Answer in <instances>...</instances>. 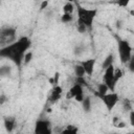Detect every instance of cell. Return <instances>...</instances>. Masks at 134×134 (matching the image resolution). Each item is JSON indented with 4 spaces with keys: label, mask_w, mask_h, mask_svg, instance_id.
Returning <instances> with one entry per match:
<instances>
[{
    "label": "cell",
    "mask_w": 134,
    "mask_h": 134,
    "mask_svg": "<svg viewBox=\"0 0 134 134\" xmlns=\"http://www.w3.org/2000/svg\"><path fill=\"white\" fill-rule=\"evenodd\" d=\"M30 46V40L26 37H23L19 39L17 42L10 44L9 46L3 48L0 50V55L8 57L12 60H14L18 65H20L21 62H23V57L27 49Z\"/></svg>",
    "instance_id": "obj_1"
},
{
    "label": "cell",
    "mask_w": 134,
    "mask_h": 134,
    "mask_svg": "<svg viewBox=\"0 0 134 134\" xmlns=\"http://www.w3.org/2000/svg\"><path fill=\"white\" fill-rule=\"evenodd\" d=\"M76 13H77V25H83L86 28H89L92 26L93 20L97 14V9L85 8L76 4Z\"/></svg>",
    "instance_id": "obj_2"
},
{
    "label": "cell",
    "mask_w": 134,
    "mask_h": 134,
    "mask_svg": "<svg viewBox=\"0 0 134 134\" xmlns=\"http://www.w3.org/2000/svg\"><path fill=\"white\" fill-rule=\"evenodd\" d=\"M118 54L120 62L126 64L132 59V47L130 43L126 40H121L118 42Z\"/></svg>",
    "instance_id": "obj_3"
},
{
    "label": "cell",
    "mask_w": 134,
    "mask_h": 134,
    "mask_svg": "<svg viewBox=\"0 0 134 134\" xmlns=\"http://www.w3.org/2000/svg\"><path fill=\"white\" fill-rule=\"evenodd\" d=\"M104 84L108 87L110 92H114L115 86H116V82L114 80V66H109L108 68L105 69L104 72Z\"/></svg>",
    "instance_id": "obj_4"
},
{
    "label": "cell",
    "mask_w": 134,
    "mask_h": 134,
    "mask_svg": "<svg viewBox=\"0 0 134 134\" xmlns=\"http://www.w3.org/2000/svg\"><path fill=\"white\" fill-rule=\"evenodd\" d=\"M100 98L104 102V104H105V106L107 107L108 110H112L117 105V103L119 100V96L115 92H108L106 95H104Z\"/></svg>",
    "instance_id": "obj_5"
},
{
    "label": "cell",
    "mask_w": 134,
    "mask_h": 134,
    "mask_svg": "<svg viewBox=\"0 0 134 134\" xmlns=\"http://www.w3.org/2000/svg\"><path fill=\"white\" fill-rule=\"evenodd\" d=\"M35 134H51L50 124L47 120H39L35 126Z\"/></svg>",
    "instance_id": "obj_6"
},
{
    "label": "cell",
    "mask_w": 134,
    "mask_h": 134,
    "mask_svg": "<svg viewBox=\"0 0 134 134\" xmlns=\"http://www.w3.org/2000/svg\"><path fill=\"white\" fill-rule=\"evenodd\" d=\"M69 97H73L76 102H82L85 97L83 92V87L80 86L79 84H74L69 90Z\"/></svg>",
    "instance_id": "obj_7"
},
{
    "label": "cell",
    "mask_w": 134,
    "mask_h": 134,
    "mask_svg": "<svg viewBox=\"0 0 134 134\" xmlns=\"http://www.w3.org/2000/svg\"><path fill=\"white\" fill-rule=\"evenodd\" d=\"M95 64H96V60L95 59H87L85 61H83L81 63V65L83 66L85 73L87 75H92L94 72V68H95Z\"/></svg>",
    "instance_id": "obj_8"
},
{
    "label": "cell",
    "mask_w": 134,
    "mask_h": 134,
    "mask_svg": "<svg viewBox=\"0 0 134 134\" xmlns=\"http://www.w3.org/2000/svg\"><path fill=\"white\" fill-rule=\"evenodd\" d=\"M62 93H63V88H62L61 86H59V85L53 86V88H52V89H51V91H50L49 100H50V102H52V103H54V102L59 100V99L61 98Z\"/></svg>",
    "instance_id": "obj_9"
},
{
    "label": "cell",
    "mask_w": 134,
    "mask_h": 134,
    "mask_svg": "<svg viewBox=\"0 0 134 134\" xmlns=\"http://www.w3.org/2000/svg\"><path fill=\"white\" fill-rule=\"evenodd\" d=\"M15 125H16V119L14 117L5 118V120H4V127H5V130L7 132H12L15 129Z\"/></svg>",
    "instance_id": "obj_10"
},
{
    "label": "cell",
    "mask_w": 134,
    "mask_h": 134,
    "mask_svg": "<svg viewBox=\"0 0 134 134\" xmlns=\"http://www.w3.org/2000/svg\"><path fill=\"white\" fill-rule=\"evenodd\" d=\"M113 62H114V55H113L112 53H110V54H108V55L106 57V59L104 60L103 65H102V68H103V69H106V68H108L109 66H112V65H113Z\"/></svg>",
    "instance_id": "obj_11"
},
{
    "label": "cell",
    "mask_w": 134,
    "mask_h": 134,
    "mask_svg": "<svg viewBox=\"0 0 134 134\" xmlns=\"http://www.w3.org/2000/svg\"><path fill=\"white\" fill-rule=\"evenodd\" d=\"M73 70H74V74H75L76 77H84V76L86 75L85 70H84V68H83V66H82L81 64H76V65H74Z\"/></svg>",
    "instance_id": "obj_12"
},
{
    "label": "cell",
    "mask_w": 134,
    "mask_h": 134,
    "mask_svg": "<svg viewBox=\"0 0 134 134\" xmlns=\"http://www.w3.org/2000/svg\"><path fill=\"white\" fill-rule=\"evenodd\" d=\"M97 95L99 96V97H103L104 95H106L108 92H110L109 91V89H108V87L104 84V83H102V84H99L98 85V87H97Z\"/></svg>",
    "instance_id": "obj_13"
},
{
    "label": "cell",
    "mask_w": 134,
    "mask_h": 134,
    "mask_svg": "<svg viewBox=\"0 0 134 134\" xmlns=\"http://www.w3.org/2000/svg\"><path fill=\"white\" fill-rule=\"evenodd\" d=\"M74 4L72 2H67L63 6V14H72L74 10Z\"/></svg>",
    "instance_id": "obj_14"
},
{
    "label": "cell",
    "mask_w": 134,
    "mask_h": 134,
    "mask_svg": "<svg viewBox=\"0 0 134 134\" xmlns=\"http://www.w3.org/2000/svg\"><path fill=\"white\" fill-rule=\"evenodd\" d=\"M77 133L79 130L75 126H68L61 132V134H77Z\"/></svg>",
    "instance_id": "obj_15"
},
{
    "label": "cell",
    "mask_w": 134,
    "mask_h": 134,
    "mask_svg": "<svg viewBox=\"0 0 134 134\" xmlns=\"http://www.w3.org/2000/svg\"><path fill=\"white\" fill-rule=\"evenodd\" d=\"M82 105H83V109L86 112H89L91 109V100L89 97H84V99L82 100Z\"/></svg>",
    "instance_id": "obj_16"
},
{
    "label": "cell",
    "mask_w": 134,
    "mask_h": 134,
    "mask_svg": "<svg viewBox=\"0 0 134 134\" xmlns=\"http://www.w3.org/2000/svg\"><path fill=\"white\" fill-rule=\"evenodd\" d=\"M73 20V16L72 14H63L62 17H61V21L63 23H69Z\"/></svg>",
    "instance_id": "obj_17"
},
{
    "label": "cell",
    "mask_w": 134,
    "mask_h": 134,
    "mask_svg": "<svg viewBox=\"0 0 134 134\" xmlns=\"http://www.w3.org/2000/svg\"><path fill=\"white\" fill-rule=\"evenodd\" d=\"M32 59V52L31 51H26L24 57H23V63L24 64H28Z\"/></svg>",
    "instance_id": "obj_18"
},
{
    "label": "cell",
    "mask_w": 134,
    "mask_h": 134,
    "mask_svg": "<svg viewBox=\"0 0 134 134\" xmlns=\"http://www.w3.org/2000/svg\"><path fill=\"white\" fill-rule=\"evenodd\" d=\"M121 76H122V71H121V69H120V68H117V69L114 68V80H115L116 83L121 79Z\"/></svg>",
    "instance_id": "obj_19"
},
{
    "label": "cell",
    "mask_w": 134,
    "mask_h": 134,
    "mask_svg": "<svg viewBox=\"0 0 134 134\" xmlns=\"http://www.w3.org/2000/svg\"><path fill=\"white\" fill-rule=\"evenodd\" d=\"M115 127H116L117 129H124V128H126V122H124V121L119 120V121L115 125Z\"/></svg>",
    "instance_id": "obj_20"
},
{
    "label": "cell",
    "mask_w": 134,
    "mask_h": 134,
    "mask_svg": "<svg viewBox=\"0 0 134 134\" xmlns=\"http://www.w3.org/2000/svg\"><path fill=\"white\" fill-rule=\"evenodd\" d=\"M133 116H134V113H133V111L131 110V111H130V124H131L132 126H133V124H134V122H133Z\"/></svg>",
    "instance_id": "obj_21"
},
{
    "label": "cell",
    "mask_w": 134,
    "mask_h": 134,
    "mask_svg": "<svg viewBox=\"0 0 134 134\" xmlns=\"http://www.w3.org/2000/svg\"><path fill=\"white\" fill-rule=\"evenodd\" d=\"M47 5H48V2H47V1H43V2L41 3V6H40V7L43 9V8H45Z\"/></svg>",
    "instance_id": "obj_22"
},
{
    "label": "cell",
    "mask_w": 134,
    "mask_h": 134,
    "mask_svg": "<svg viewBox=\"0 0 134 134\" xmlns=\"http://www.w3.org/2000/svg\"><path fill=\"white\" fill-rule=\"evenodd\" d=\"M5 99H6V97L4 95H1V97H0V104H3L5 102Z\"/></svg>",
    "instance_id": "obj_23"
},
{
    "label": "cell",
    "mask_w": 134,
    "mask_h": 134,
    "mask_svg": "<svg viewBox=\"0 0 134 134\" xmlns=\"http://www.w3.org/2000/svg\"><path fill=\"white\" fill-rule=\"evenodd\" d=\"M129 3V1H122V2H118L117 4H119V5H124V6H126L127 4Z\"/></svg>",
    "instance_id": "obj_24"
},
{
    "label": "cell",
    "mask_w": 134,
    "mask_h": 134,
    "mask_svg": "<svg viewBox=\"0 0 134 134\" xmlns=\"http://www.w3.org/2000/svg\"><path fill=\"white\" fill-rule=\"evenodd\" d=\"M112 134H118V133H112Z\"/></svg>",
    "instance_id": "obj_25"
},
{
    "label": "cell",
    "mask_w": 134,
    "mask_h": 134,
    "mask_svg": "<svg viewBox=\"0 0 134 134\" xmlns=\"http://www.w3.org/2000/svg\"><path fill=\"white\" fill-rule=\"evenodd\" d=\"M127 134H132V133H127Z\"/></svg>",
    "instance_id": "obj_26"
}]
</instances>
